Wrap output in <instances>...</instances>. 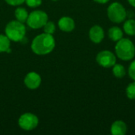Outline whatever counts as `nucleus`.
I'll return each instance as SVG.
<instances>
[{"label": "nucleus", "mask_w": 135, "mask_h": 135, "mask_svg": "<svg viewBox=\"0 0 135 135\" xmlns=\"http://www.w3.org/2000/svg\"><path fill=\"white\" fill-rule=\"evenodd\" d=\"M14 15H15V17H16L17 21H18L20 22H22V23H25L27 21L28 13L27 10L25 8L17 7L14 11Z\"/></svg>", "instance_id": "2eb2a0df"}, {"label": "nucleus", "mask_w": 135, "mask_h": 135, "mask_svg": "<svg viewBox=\"0 0 135 135\" xmlns=\"http://www.w3.org/2000/svg\"><path fill=\"white\" fill-rule=\"evenodd\" d=\"M127 1L131 6H132L133 7H135V0H127Z\"/></svg>", "instance_id": "5701e85b"}, {"label": "nucleus", "mask_w": 135, "mask_h": 135, "mask_svg": "<svg viewBox=\"0 0 135 135\" xmlns=\"http://www.w3.org/2000/svg\"><path fill=\"white\" fill-rule=\"evenodd\" d=\"M108 35L109 39H111L114 42H117L123 37V32L120 28L117 26H113L108 29Z\"/></svg>", "instance_id": "f8f14e48"}, {"label": "nucleus", "mask_w": 135, "mask_h": 135, "mask_svg": "<svg viewBox=\"0 0 135 135\" xmlns=\"http://www.w3.org/2000/svg\"><path fill=\"white\" fill-rule=\"evenodd\" d=\"M53 1H56V0H53Z\"/></svg>", "instance_id": "b1692460"}, {"label": "nucleus", "mask_w": 135, "mask_h": 135, "mask_svg": "<svg viewBox=\"0 0 135 135\" xmlns=\"http://www.w3.org/2000/svg\"><path fill=\"white\" fill-rule=\"evenodd\" d=\"M93 1L99 3V4H105V3L108 2L110 0H93Z\"/></svg>", "instance_id": "4be33fe9"}, {"label": "nucleus", "mask_w": 135, "mask_h": 135, "mask_svg": "<svg viewBox=\"0 0 135 135\" xmlns=\"http://www.w3.org/2000/svg\"><path fill=\"white\" fill-rule=\"evenodd\" d=\"M107 13L109 20L116 24L122 23L127 18V10L125 7L121 3L117 2L109 5Z\"/></svg>", "instance_id": "20e7f679"}, {"label": "nucleus", "mask_w": 135, "mask_h": 135, "mask_svg": "<svg viewBox=\"0 0 135 135\" xmlns=\"http://www.w3.org/2000/svg\"><path fill=\"white\" fill-rule=\"evenodd\" d=\"M58 26L60 30L65 32H72L75 28L74 20L70 17H62L58 21Z\"/></svg>", "instance_id": "9d476101"}, {"label": "nucleus", "mask_w": 135, "mask_h": 135, "mask_svg": "<svg viewBox=\"0 0 135 135\" xmlns=\"http://www.w3.org/2000/svg\"><path fill=\"white\" fill-rule=\"evenodd\" d=\"M24 84L29 89H36L41 84V77L34 71L29 72L24 78Z\"/></svg>", "instance_id": "6e6552de"}, {"label": "nucleus", "mask_w": 135, "mask_h": 135, "mask_svg": "<svg viewBox=\"0 0 135 135\" xmlns=\"http://www.w3.org/2000/svg\"><path fill=\"white\" fill-rule=\"evenodd\" d=\"M128 74L130 76V78L133 80L135 81V60H134L130 66H129V69H128Z\"/></svg>", "instance_id": "aec40b11"}, {"label": "nucleus", "mask_w": 135, "mask_h": 135, "mask_svg": "<svg viewBox=\"0 0 135 135\" xmlns=\"http://www.w3.org/2000/svg\"><path fill=\"white\" fill-rule=\"evenodd\" d=\"M10 49V40L3 34H0V52L9 53Z\"/></svg>", "instance_id": "4468645a"}, {"label": "nucleus", "mask_w": 135, "mask_h": 135, "mask_svg": "<svg viewBox=\"0 0 135 135\" xmlns=\"http://www.w3.org/2000/svg\"><path fill=\"white\" fill-rule=\"evenodd\" d=\"M115 55L123 61H130L135 56V46L134 43L127 39L122 38L116 42L115 47Z\"/></svg>", "instance_id": "f03ea898"}, {"label": "nucleus", "mask_w": 135, "mask_h": 135, "mask_svg": "<svg viewBox=\"0 0 135 135\" xmlns=\"http://www.w3.org/2000/svg\"><path fill=\"white\" fill-rule=\"evenodd\" d=\"M5 2L10 6H17L23 4L25 2V0H5Z\"/></svg>", "instance_id": "412c9836"}, {"label": "nucleus", "mask_w": 135, "mask_h": 135, "mask_svg": "<svg viewBox=\"0 0 135 135\" xmlns=\"http://www.w3.org/2000/svg\"><path fill=\"white\" fill-rule=\"evenodd\" d=\"M25 3L31 8H36L41 5L42 0H25Z\"/></svg>", "instance_id": "6ab92c4d"}, {"label": "nucleus", "mask_w": 135, "mask_h": 135, "mask_svg": "<svg viewBox=\"0 0 135 135\" xmlns=\"http://www.w3.org/2000/svg\"><path fill=\"white\" fill-rule=\"evenodd\" d=\"M96 61L102 67L111 68L116 63V55L108 50L101 51L97 54Z\"/></svg>", "instance_id": "0eeeda50"}, {"label": "nucleus", "mask_w": 135, "mask_h": 135, "mask_svg": "<svg viewBox=\"0 0 135 135\" xmlns=\"http://www.w3.org/2000/svg\"><path fill=\"white\" fill-rule=\"evenodd\" d=\"M123 31L126 34L131 36H135V20L130 18L123 24Z\"/></svg>", "instance_id": "ddd939ff"}, {"label": "nucleus", "mask_w": 135, "mask_h": 135, "mask_svg": "<svg viewBox=\"0 0 135 135\" xmlns=\"http://www.w3.org/2000/svg\"><path fill=\"white\" fill-rule=\"evenodd\" d=\"M26 34V28L24 23L17 20L10 21L5 27V35L13 42L21 41Z\"/></svg>", "instance_id": "7ed1b4c3"}, {"label": "nucleus", "mask_w": 135, "mask_h": 135, "mask_svg": "<svg viewBox=\"0 0 135 135\" xmlns=\"http://www.w3.org/2000/svg\"><path fill=\"white\" fill-rule=\"evenodd\" d=\"M55 47V40L51 34L41 33L32 41L31 49L36 55H45L50 54Z\"/></svg>", "instance_id": "f257e3e1"}, {"label": "nucleus", "mask_w": 135, "mask_h": 135, "mask_svg": "<svg viewBox=\"0 0 135 135\" xmlns=\"http://www.w3.org/2000/svg\"><path fill=\"white\" fill-rule=\"evenodd\" d=\"M127 131V127L123 120H116L111 126V133L113 135H125Z\"/></svg>", "instance_id": "9b49d317"}, {"label": "nucleus", "mask_w": 135, "mask_h": 135, "mask_svg": "<svg viewBox=\"0 0 135 135\" xmlns=\"http://www.w3.org/2000/svg\"><path fill=\"white\" fill-rule=\"evenodd\" d=\"M126 94L130 100H135V81L127 85L126 89Z\"/></svg>", "instance_id": "f3484780"}, {"label": "nucleus", "mask_w": 135, "mask_h": 135, "mask_svg": "<svg viewBox=\"0 0 135 135\" xmlns=\"http://www.w3.org/2000/svg\"><path fill=\"white\" fill-rule=\"evenodd\" d=\"M48 21L47 13L43 10H34L28 13L27 18V25L32 29H38L43 28Z\"/></svg>", "instance_id": "39448f33"}, {"label": "nucleus", "mask_w": 135, "mask_h": 135, "mask_svg": "<svg viewBox=\"0 0 135 135\" xmlns=\"http://www.w3.org/2000/svg\"><path fill=\"white\" fill-rule=\"evenodd\" d=\"M112 73L113 75L117 78H122L127 74L125 67L122 64H119V63H115L112 66Z\"/></svg>", "instance_id": "dca6fc26"}, {"label": "nucleus", "mask_w": 135, "mask_h": 135, "mask_svg": "<svg viewBox=\"0 0 135 135\" xmlns=\"http://www.w3.org/2000/svg\"><path fill=\"white\" fill-rule=\"evenodd\" d=\"M89 36L92 42L100 44L104 38V31L100 25H93L89 32Z\"/></svg>", "instance_id": "1a4fd4ad"}, {"label": "nucleus", "mask_w": 135, "mask_h": 135, "mask_svg": "<svg viewBox=\"0 0 135 135\" xmlns=\"http://www.w3.org/2000/svg\"><path fill=\"white\" fill-rule=\"evenodd\" d=\"M39 124L38 117L32 113L27 112L22 114L18 119L19 127L26 131H30L34 130Z\"/></svg>", "instance_id": "423d86ee"}, {"label": "nucleus", "mask_w": 135, "mask_h": 135, "mask_svg": "<svg viewBox=\"0 0 135 135\" xmlns=\"http://www.w3.org/2000/svg\"><path fill=\"white\" fill-rule=\"evenodd\" d=\"M43 28H44V31L45 33L51 34V35H53L55 33V29H56L55 23L53 21H47V23L44 25V26Z\"/></svg>", "instance_id": "a211bd4d"}]
</instances>
